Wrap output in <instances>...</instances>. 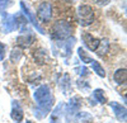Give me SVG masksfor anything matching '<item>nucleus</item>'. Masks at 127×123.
I'll return each mask as SVG.
<instances>
[{
  "instance_id": "f257e3e1",
  "label": "nucleus",
  "mask_w": 127,
  "mask_h": 123,
  "mask_svg": "<svg viewBox=\"0 0 127 123\" xmlns=\"http://www.w3.org/2000/svg\"><path fill=\"white\" fill-rule=\"evenodd\" d=\"M33 98L37 101L38 108L46 110L47 113L51 110L52 105H54V95H52L51 89H50L48 85L38 86L33 93Z\"/></svg>"
},
{
  "instance_id": "f03ea898",
  "label": "nucleus",
  "mask_w": 127,
  "mask_h": 123,
  "mask_svg": "<svg viewBox=\"0 0 127 123\" xmlns=\"http://www.w3.org/2000/svg\"><path fill=\"white\" fill-rule=\"evenodd\" d=\"M71 25L66 20H57L52 27V38L56 41H64L71 37Z\"/></svg>"
},
{
  "instance_id": "7ed1b4c3",
  "label": "nucleus",
  "mask_w": 127,
  "mask_h": 123,
  "mask_svg": "<svg viewBox=\"0 0 127 123\" xmlns=\"http://www.w3.org/2000/svg\"><path fill=\"white\" fill-rule=\"evenodd\" d=\"M76 15L81 27H88L94 22V10L89 5H80L76 10Z\"/></svg>"
},
{
  "instance_id": "20e7f679",
  "label": "nucleus",
  "mask_w": 127,
  "mask_h": 123,
  "mask_svg": "<svg viewBox=\"0 0 127 123\" xmlns=\"http://www.w3.org/2000/svg\"><path fill=\"white\" fill-rule=\"evenodd\" d=\"M0 14L3 15V20H1V29L4 33H10V32H14L17 29V24H15V19L14 15H10L6 14L5 10L0 9Z\"/></svg>"
},
{
  "instance_id": "39448f33",
  "label": "nucleus",
  "mask_w": 127,
  "mask_h": 123,
  "mask_svg": "<svg viewBox=\"0 0 127 123\" xmlns=\"http://www.w3.org/2000/svg\"><path fill=\"white\" fill-rule=\"evenodd\" d=\"M38 18L43 23H48L52 18V5L48 1H43L38 6Z\"/></svg>"
},
{
  "instance_id": "423d86ee",
  "label": "nucleus",
  "mask_w": 127,
  "mask_h": 123,
  "mask_svg": "<svg viewBox=\"0 0 127 123\" xmlns=\"http://www.w3.org/2000/svg\"><path fill=\"white\" fill-rule=\"evenodd\" d=\"M19 5H20V9H22V14H23V15H26V17L28 18V20H29V22H31L32 24H33V27H34V28L38 30L39 33L45 34V30H43V28H42V27L39 25V23L37 22L36 17H34L33 14H32L31 9L26 5V3H24V1H20V3H19Z\"/></svg>"
},
{
  "instance_id": "0eeeda50",
  "label": "nucleus",
  "mask_w": 127,
  "mask_h": 123,
  "mask_svg": "<svg viewBox=\"0 0 127 123\" xmlns=\"http://www.w3.org/2000/svg\"><path fill=\"white\" fill-rule=\"evenodd\" d=\"M80 105H81V100L79 97H72L69 101V104L66 107V116H67V119L71 117H75L78 113H79V109H80Z\"/></svg>"
},
{
  "instance_id": "6e6552de",
  "label": "nucleus",
  "mask_w": 127,
  "mask_h": 123,
  "mask_svg": "<svg viewBox=\"0 0 127 123\" xmlns=\"http://www.w3.org/2000/svg\"><path fill=\"white\" fill-rule=\"evenodd\" d=\"M109 107L113 110L116 118H117L120 122H126V119H127V110H126V107L125 105L117 103V101H111Z\"/></svg>"
},
{
  "instance_id": "1a4fd4ad",
  "label": "nucleus",
  "mask_w": 127,
  "mask_h": 123,
  "mask_svg": "<svg viewBox=\"0 0 127 123\" xmlns=\"http://www.w3.org/2000/svg\"><path fill=\"white\" fill-rule=\"evenodd\" d=\"M81 41H83L84 46H85L88 49L93 51V52H95V49L98 48L99 42H100V39L95 38V37L92 36L90 33H83V34H81Z\"/></svg>"
},
{
  "instance_id": "9d476101",
  "label": "nucleus",
  "mask_w": 127,
  "mask_h": 123,
  "mask_svg": "<svg viewBox=\"0 0 127 123\" xmlns=\"http://www.w3.org/2000/svg\"><path fill=\"white\" fill-rule=\"evenodd\" d=\"M10 117L15 122H22L24 114H23V108L20 105V103L18 100H13L12 101V110H10Z\"/></svg>"
},
{
  "instance_id": "9b49d317",
  "label": "nucleus",
  "mask_w": 127,
  "mask_h": 123,
  "mask_svg": "<svg viewBox=\"0 0 127 123\" xmlns=\"http://www.w3.org/2000/svg\"><path fill=\"white\" fill-rule=\"evenodd\" d=\"M34 36L32 32H26V33H22L18 38H17V43L22 47H29L32 43L34 42Z\"/></svg>"
},
{
  "instance_id": "f8f14e48",
  "label": "nucleus",
  "mask_w": 127,
  "mask_h": 123,
  "mask_svg": "<svg viewBox=\"0 0 127 123\" xmlns=\"http://www.w3.org/2000/svg\"><path fill=\"white\" fill-rule=\"evenodd\" d=\"M64 103L57 104V107L52 110L51 117H50V123H61V116H62V109H64Z\"/></svg>"
},
{
  "instance_id": "ddd939ff",
  "label": "nucleus",
  "mask_w": 127,
  "mask_h": 123,
  "mask_svg": "<svg viewBox=\"0 0 127 123\" xmlns=\"http://www.w3.org/2000/svg\"><path fill=\"white\" fill-rule=\"evenodd\" d=\"M113 80H114L118 85L125 84L126 80H127V71H126V69H118V70L113 74Z\"/></svg>"
},
{
  "instance_id": "4468645a",
  "label": "nucleus",
  "mask_w": 127,
  "mask_h": 123,
  "mask_svg": "<svg viewBox=\"0 0 127 123\" xmlns=\"http://www.w3.org/2000/svg\"><path fill=\"white\" fill-rule=\"evenodd\" d=\"M74 45H75V38H74V37H69V38L66 39V42L62 43V47H64L62 52H64V56H70Z\"/></svg>"
},
{
  "instance_id": "2eb2a0df",
  "label": "nucleus",
  "mask_w": 127,
  "mask_h": 123,
  "mask_svg": "<svg viewBox=\"0 0 127 123\" xmlns=\"http://www.w3.org/2000/svg\"><path fill=\"white\" fill-rule=\"evenodd\" d=\"M108 49H109V41L108 39H102L99 42L98 48L95 49V52H97L98 56H104L108 52Z\"/></svg>"
},
{
  "instance_id": "dca6fc26",
  "label": "nucleus",
  "mask_w": 127,
  "mask_h": 123,
  "mask_svg": "<svg viewBox=\"0 0 127 123\" xmlns=\"http://www.w3.org/2000/svg\"><path fill=\"white\" fill-rule=\"evenodd\" d=\"M90 65H92V69H93V71H94V73L97 74L98 76H100V77H105V71H104V69L102 67V65L98 62V61L92 60Z\"/></svg>"
},
{
  "instance_id": "f3484780",
  "label": "nucleus",
  "mask_w": 127,
  "mask_h": 123,
  "mask_svg": "<svg viewBox=\"0 0 127 123\" xmlns=\"http://www.w3.org/2000/svg\"><path fill=\"white\" fill-rule=\"evenodd\" d=\"M23 57V52H22V48H19V47H15L12 49V52H10V61L14 64L19 62L20 58Z\"/></svg>"
},
{
  "instance_id": "a211bd4d",
  "label": "nucleus",
  "mask_w": 127,
  "mask_h": 123,
  "mask_svg": "<svg viewBox=\"0 0 127 123\" xmlns=\"http://www.w3.org/2000/svg\"><path fill=\"white\" fill-rule=\"evenodd\" d=\"M93 98L100 104H104L107 101V97L104 94V90H102V89H95L93 91Z\"/></svg>"
},
{
  "instance_id": "6ab92c4d",
  "label": "nucleus",
  "mask_w": 127,
  "mask_h": 123,
  "mask_svg": "<svg viewBox=\"0 0 127 123\" xmlns=\"http://www.w3.org/2000/svg\"><path fill=\"white\" fill-rule=\"evenodd\" d=\"M34 60H36V62L38 64H45L46 62V60H47V55L45 52V49H36L34 51Z\"/></svg>"
},
{
  "instance_id": "aec40b11",
  "label": "nucleus",
  "mask_w": 127,
  "mask_h": 123,
  "mask_svg": "<svg viewBox=\"0 0 127 123\" xmlns=\"http://www.w3.org/2000/svg\"><path fill=\"white\" fill-rule=\"evenodd\" d=\"M78 55H79V57L81 60V62H84V64H90L92 62V57L85 52V49H84V48H81V47L78 48Z\"/></svg>"
},
{
  "instance_id": "412c9836",
  "label": "nucleus",
  "mask_w": 127,
  "mask_h": 123,
  "mask_svg": "<svg viewBox=\"0 0 127 123\" xmlns=\"http://www.w3.org/2000/svg\"><path fill=\"white\" fill-rule=\"evenodd\" d=\"M69 81H70L69 75H64V77H62V80H61V88H62L64 94H69V91H67V89H66V86H70Z\"/></svg>"
},
{
  "instance_id": "4be33fe9",
  "label": "nucleus",
  "mask_w": 127,
  "mask_h": 123,
  "mask_svg": "<svg viewBox=\"0 0 127 123\" xmlns=\"http://www.w3.org/2000/svg\"><path fill=\"white\" fill-rule=\"evenodd\" d=\"M33 112H34V116H36V118H37V119H43V118L48 114L46 110L41 109V108H38V107H37V108H34V110H33Z\"/></svg>"
},
{
  "instance_id": "5701e85b",
  "label": "nucleus",
  "mask_w": 127,
  "mask_h": 123,
  "mask_svg": "<svg viewBox=\"0 0 127 123\" xmlns=\"http://www.w3.org/2000/svg\"><path fill=\"white\" fill-rule=\"evenodd\" d=\"M5 52H6V46L3 42H0V61L5 58Z\"/></svg>"
},
{
  "instance_id": "b1692460",
  "label": "nucleus",
  "mask_w": 127,
  "mask_h": 123,
  "mask_svg": "<svg viewBox=\"0 0 127 123\" xmlns=\"http://www.w3.org/2000/svg\"><path fill=\"white\" fill-rule=\"evenodd\" d=\"M9 4H10V0H0V9L4 10Z\"/></svg>"
},
{
  "instance_id": "393cba45",
  "label": "nucleus",
  "mask_w": 127,
  "mask_h": 123,
  "mask_svg": "<svg viewBox=\"0 0 127 123\" xmlns=\"http://www.w3.org/2000/svg\"><path fill=\"white\" fill-rule=\"evenodd\" d=\"M95 3H97L98 5H102V6H105V5H108L111 0H94Z\"/></svg>"
},
{
  "instance_id": "a878e982",
  "label": "nucleus",
  "mask_w": 127,
  "mask_h": 123,
  "mask_svg": "<svg viewBox=\"0 0 127 123\" xmlns=\"http://www.w3.org/2000/svg\"><path fill=\"white\" fill-rule=\"evenodd\" d=\"M66 1H69V3H72V4H74V3H76L78 0H66Z\"/></svg>"
},
{
  "instance_id": "bb28decb",
  "label": "nucleus",
  "mask_w": 127,
  "mask_h": 123,
  "mask_svg": "<svg viewBox=\"0 0 127 123\" xmlns=\"http://www.w3.org/2000/svg\"><path fill=\"white\" fill-rule=\"evenodd\" d=\"M27 123H33V122H31V121H28V122H27Z\"/></svg>"
}]
</instances>
